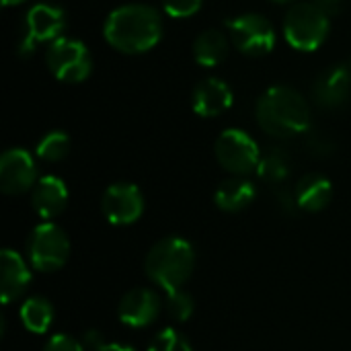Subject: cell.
<instances>
[{
	"label": "cell",
	"instance_id": "30",
	"mask_svg": "<svg viewBox=\"0 0 351 351\" xmlns=\"http://www.w3.org/2000/svg\"><path fill=\"white\" fill-rule=\"evenodd\" d=\"M103 346H105V343H103V337H101L99 331H88V333L84 335V348H90V350L99 351Z\"/></svg>",
	"mask_w": 351,
	"mask_h": 351
},
{
	"label": "cell",
	"instance_id": "27",
	"mask_svg": "<svg viewBox=\"0 0 351 351\" xmlns=\"http://www.w3.org/2000/svg\"><path fill=\"white\" fill-rule=\"evenodd\" d=\"M308 150L313 154H317V156H329L335 150V146H333V142L327 136L311 134V138H308Z\"/></svg>",
	"mask_w": 351,
	"mask_h": 351
},
{
	"label": "cell",
	"instance_id": "18",
	"mask_svg": "<svg viewBox=\"0 0 351 351\" xmlns=\"http://www.w3.org/2000/svg\"><path fill=\"white\" fill-rule=\"evenodd\" d=\"M257 189L255 185L245 177H230L220 183V187L214 193V202L222 212L237 214L249 208L255 202Z\"/></svg>",
	"mask_w": 351,
	"mask_h": 351
},
{
	"label": "cell",
	"instance_id": "34",
	"mask_svg": "<svg viewBox=\"0 0 351 351\" xmlns=\"http://www.w3.org/2000/svg\"><path fill=\"white\" fill-rule=\"evenodd\" d=\"M348 68H350V72H351V62H350V66H348Z\"/></svg>",
	"mask_w": 351,
	"mask_h": 351
},
{
	"label": "cell",
	"instance_id": "20",
	"mask_svg": "<svg viewBox=\"0 0 351 351\" xmlns=\"http://www.w3.org/2000/svg\"><path fill=\"white\" fill-rule=\"evenodd\" d=\"M21 323L31 333H45L53 323V306L43 296H31L21 306Z\"/></svg>",
	"mask_w": 351,
	"mask_h": 351
},
{
	"label": "cell",
	"instance_id": "3",
	"mask_svg": "<svg viewBox=\"0 0 351 351\" xmlns=\"http://www.w3.org/2000/svg\"><path fill=\"white\" fill-rule=\"evenodd\" d=\"M146 276L165 292L181 290L193 274L195 251L181 237L158 241L146 257Z\"/></svg>",
	"mask_w": 351,
	"mask_h": 351
},
{
	"label": "cell",
	"instance_id": "4",
	"mask_svg": "<svg viewBox=\"0 0 351 351\" xmlns=\"http://www.w3.org/2000/svg\"><path fill=\"white\" fill-rule=\"evenodd\" d=\"M331 21L315 2H296L284 16V37L298 51H317L329 37Z\"/></svg>",
	"mask_w": 351,
	"mask_h": 351
},
{
	"label": "cell",
	"instance_id": "15",
	"mask_svg": "<svg viewBox=\"0 0 351 351\" xmlns=\"http://www.w3.org/2000/svg\"><path fill=\"white\" fill-rule=\"evenodd\" d=\"M31 204H33V210L37 212L39 218H43L47 222L58 218L68 206L66 183L56 175L41 177L31 191Z\"/></svg>",
	"mask_w": 351,
	"mask_h": 351
},
{
	"label": "cell",
	"instance_id": "22",
	"mask_svg": "<svg viewBox=\"0 0 351 351\" xmlns=\"http://www.w3.org/2000/svg\"><path fill=\"white\" fill-rule=\"evenodd\" d=\"M68 152H70V138L60 130L45 134L35 146V154L45 162H60L68 156Z\"/></svg>",
	"mask_w": 351,
	"mask_h": 351
},
{
	"label": "cell",
	"instance_id": "13",
	"mask_svg": "<svg viewBox=\"0 0 351 351\" xmlns=\"http://www.w3.org/2000/svg\"><path fill=\"white\" fill-rule=\"evenodd\" d=\"M351 95V72L343 64H333L323 70L313 84V99L323 109L341 107Z\"/></svg>",
	"mask_w": 351,
	"mask_h": 351
},
{
	"label": "cell",
	"instance_id": "7",
	"mask_svg": "<svg viewBox=\"0 0 351 351\" xmlns=\"http://www.w3.org/2000/svg\"><path fill=\"white\" fill-rule=\"evenodd\" d=\"M66 10L51 2H39L29 8L23 23V37L19 41V53L35 51V43H53L66 31Z\"/></svg>",
	"mask_w": 351,
	"mask_h": 351
},
{
	"label": "cell",
	"instance_id": "8",
	"mask_svg": "<svg viewBox=\"0 0 351 351\" xmlns=\"http://www.w3.org/2000/svg\"><path fill=\"white\" fill-rule=\"evenodd\" d=\"M226 29L232 45L245 56L261 58L276 47L274 25L257 12H245L226 21Z\"/></svg>",
	"mask_w": 351,
	"mask_h": 351
},
{
	"label": "cell",
	"instance_id": "19",
	"mask_svg": "<svg viewBox=\"0 0 351 351\" xmlns=\"http://www.w3.org/2000/svg\"><path fill=\"white\" fill-rule=\"evenodd\" d=\"M226 56H228V39L222 31L206 29L193 41V60L199 66L214 68L222 64Z\"/></svg>",
	"mask_w": 351,
	"mask_h": 351
},
{
	"label": "cell",
	"instance_id": "31",
	"mask_svg": "<svg viewBox=\"0 0 351 351\" xmlns=\"http://www.w3.org/2000/svg\"><path fill=\"white\" fill-rule=\"evenodd\" d=\"M99 351H136L130 346H123V343H105Z\"/></svg>",
	"mask_w": 351,
	"mask_h": 351
},
{
	"label": "cell",
	"instance_id": "9",
	"mask_svg": "<svg viewBox=\"0 0 351 351\" xmlns=\"http://www.w3.org/2000/svg\"><path fill=\"white\" fill-rule=\"evenodd\" d=\"M216 158L234 177H245L253 171H257V165L261 160V150L257 142L243 130L230 128L224 130L214 146Z\"/></svg>",
	"mask_w": 351,
	"mask_h": 351
},
{
	"label": "cell",
	"instance_id": "17",
	"mask_svg": "<svg viewBox=\"0 0 351 351\" xmlns=\"http://www.w3.org/2000/svg\"><path fill=\"white\" fill-rule=\"evenodd\" d=\"M296 202H298V208L304 210V212H323L329 204H331V197H333V185L331 181L325 177V175H319V173H308L304 175L296 189Z\"/></svg>",
	"mask_w": 351,
	"mask_h": 351
},
{
	"label": "cell",
	"instance_id": "2",
	"mask_svg": "<svg viewBox=\"0 0 351 351\" xmlns=\"http://www.w3.org/2000/svg\"><path fill=\"white\" fill-rule=\"evenodd\" d=\"M257 123L274 138H292L311 130V105L292 86H271L257 101Z\"/></svg>",
	"mask_w": 351,
	"mask_h": 351
},
{
	"label": "cell",
	"instance_id": "33",
	"mask_svg": "<svg viewBox=\"0 0 351 351\" xmlns=\"http://www.w3.org/2000/svg\"><path fill=\"white\" fill-rule=\"evenodd\" d=\"M271 2H276V4H290V2H296V0H271Z\"/></svg>",
	"mask_w": 351,
	"mask_h": 351
},
{
	"label": "cell",
	"instance_id": "14",
	"mask_svg": "<svg viewBox=\"0 0 351 351\" xmlns=\"http://www.w3.org/2000/svg\"><path fill=\"white\" fill-rule=\"evenodd\" d=\"M234 95L220 78L202 80L191 95V107L199 117H218L232 107Z\"/></svg>",
	"mask_w": 351,
	"mask_h": 351
},
{
	"label": "cell",
	"instance_id": "12",
	"mask_svg": "<svg viewBox=\"0 0 351 351\" xmlns=\"http://www.w3.org/2000/svg\"><path fill=\"white\" fill-rule=\"evenodd\" d=\"M162 311L160 296L150 288H134L123 294L117 306V317L132 329H144L152 325Z\"/></svg>",
	"mask_w": 351,
	"mask_h": 351
},
{
	"label": "cell",
	"instance_id": "28",
	"mask_svg": "<svg viewBox=\"0 0 351 351\" xmlns=\"http://www.w3.org/2000/svg\"><path fill=\"white\" fill-rule=\"evenodd\" d=\"M276 202L278 206L286 212V214H294L298 208V202H296V193L294 191H286V189H280L278 195H276Z\"/></svg>",
	"mask_w": 351,
	"mask_h": 351
},
{
	"label": "cell",
	"instance_id": "32",
	"mask_svg": "<svg viewBox=\"0 0 351 351\" xmlns=\"http://www.w3.org/2000/svg\"><path fill=\"white\" fill-rule=\"evenodd\" d=\"M23 2H27V0H2L4 6H16V4H23Z\"/></svg>",
	"mask_w": 351,
	"mask_h": 351
},
{
	"label": "cell",
	"instance_id": "1",
	"mask_svg": "<svg viewBox=\"0 0 351 351\" xmlns=\"http://www.w3.org/2000/svg\"><path fill=\"white\" fill-rule=\"evenodd\" d=\"M103 37L121 53H146L162 37V16L148 4L117 6L103 23Z\"/></svg>",
	"mask_w": 351,
	"mask_h": 351
},
{
	"label": "cell",
	"instance_id": "24",
	"mask_svg": "<svg viewBox=\"0 0 351 351\" xmlns=\"http://www.w3.org/2000/svg\"><path fill=\"white\" fill-rule=\"evenodd\" d=\"M148 351H193L191 343L185 335H181L177 329H165L150 341Z\"/></svg>",
	"mask_w": 351,
	"mask_h": 351
},
{
	"label": "cell",
	"instance_id": "26",
	"mask_svg": "<svg viewBox=\"0 0 351 351\" xmlns=\"http://www.w3.org/2000/svg\"><path fill=\"white\" fill-rule=\"evenodd\" d=\"M43 351H84V343L74 339L72 335L58 333L43 346Z\"/></svg>",
	"mask_w": 351,
	"mask_h": 351
},
{
	"label": "cell",
	"instance_id": "11",
	"mask_svg": "<svg viewBox=\"0 0 351 351\" xmlns=\"http://www.w3.org/2000/svg\"><path fill=\"white\" fill-rule=\"evenodd\" d=\"M37 165L25 148H10L0 158V189L6 195H21L35 187Z\"/></svg>",
	"mask_w": 351,
	"mask_h": 351
},
{
	"label": "cell",
	"instance_id": "25",
	"mask_svg": "<svg viewBox=\"0 0 351 351\" xmlns=\"http://www.w3.org/2000/svg\"><path fill=\"white\" fill-rule=\"evenodd\" d=\"M204 0H162V8L173 19H189L202 8Z\"/></svg>",
	"mask_w": 351,
	"mask_h": 351
},
{
	"label": "cell",
	"instance_id": "21",
	"mask_svg": "<svg viewBox=\"0 0 351 351\" xmlns=\"http://www.w3.org/2000/svg\"><path fill=\"white\" fill-rule=\"evenodd\" d=\"M255 173L265 183L280 185L290 175V156L284 150H280V148H269L267 152L261 154V160H259Z\"/></svg>",
	"mask_w": 351,
	"mask_h": 351
},
{
	"label": "cell",
	"instance_id": "29",
	"mask_svg": "<svg viewBox=\"0 0 351 351\" xmlns=\"http://www.w3.org/2000/svg\"><path fill=\"white\" fill-rule=\"evenodd\" d=\"M311 2H315L325 14H329V16H333V14H339L341 10H343V6H346V0H311Z\"/></svg>",
	"mask_w": 351,
	"mask_h": 351
},
{
	"label": "cell",
	"instance_id": "16",
	"mask_svg": "<svg viewBox=\"0 0 351 351\" xmlns=\"http://www.w3.org/2000/svg\"><path fill=\"white\" fill-rule=\"evenodd\" d=\"M31 284V271L25 259L10 251L4 249L0 257V298L2 304H10L16 298L25 294V290Z\"/></svg>",
	"mask_w": 351,
	"mask_h": 351
},
{
	"label": "cell",
	"instance_id": "10",
	"mask_svg": "<svg viewBox=\"0 0 351 351\" xmlns=\"http://www.w3.org/2000/svg\"><path fill=\"white\" fill-rule=\"evenodd\" d=\"M101 212L113 226H130L144 214V195L134 183H113L101 197Z\"/></svg>",
	"mask_w": 351,
	"mask_h": 351
},
{
	"label": "cell",
	"instance_id": "23",
	"mask_svg": "<svg viewBox=\"0 0 351 351\" xmlns=\"http://www.w3.org/2000/svg\"><path fill=\"white\" fill-rule=\"evenodd\" d=\"M167 294H169L167 313L171 315V319H175L179 323H185L193 315V311H195V304H193L191 294H187L183 288L181 290H175V292H167Z\"/></svg>",
	"mask_w": 351,
	"mask_h": 351
},
{
	"label": "cell",
	"instance_id": "5",
	"mask_svg": "<svg viewBox=\"0 0 351 351\" xmlns=\"http://www.w3.org/2000/svg\"><path fill=\"white\" fill-rule=\"evenodd\" d=\"M27 257L37 271L47 274L62 269L70 257L68 234L53 222L35 226L27 241Z\"/></svg>",
	"mask_w": 351,
	"mask_h": 351
},
{
	"label": "cell",
	"instance_id": "6",
	"mask_svg": "<svg viewBox=\"0 0 351 351\" xmlns=\"http://www.w3.org/2000/svg\"><path fill=\"white\" fill-rule=\"evenodd\" d=\"M45 62L49 72L66 84L84 82L93 70V58L86 45L72 37H60L49 43Z\"/></svg>",
	"mask_w": 351,
	"mask_h": 351
}]
</instances>
